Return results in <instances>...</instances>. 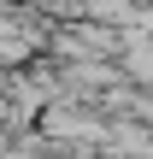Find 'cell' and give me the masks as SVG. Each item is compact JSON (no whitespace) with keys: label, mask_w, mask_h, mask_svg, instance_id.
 <instances>
[{"label":"cell","mask_w":153,"mask_h":159,"mask_svg":"<svg viewBox=\"0 0 153 159\" xmlns=\"http://www.w3.org/2000/svg\"><path fill=\"white\" fill-rule=\"evenodd\" d=\"M35 41H41L35 24H24V18H0V59H24Z\"/></svg>","instance_id":"cell-1"}]
</instances>
